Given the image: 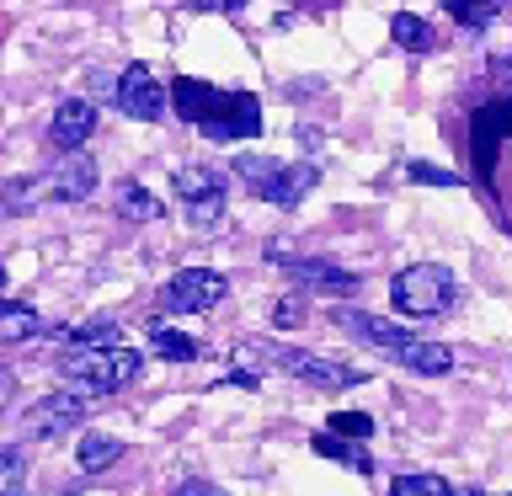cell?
Returning <instances> with one entry per match:
<instances>
[{"mask_svg":"<svg viewBox=\"0 0 512 496\" xmlns=\"http://www.w3.org/2000/svg\"><path fill=\"white\" fill-rule=\"evenodd\" d=\"M411 182H432V187H459V176L454 171H438V166H422V160H416V166L406 171Z\"/></svg>","mask_w":512,"mask_h":496,"instance_id":"obj_28","label":"cell"},{"mask_svg":"<svg viewBox=\"0 0 512 496\" xmlns=\"http://www.w3.org/2000/svg\"><path fill=\"white\" fill-rule=\"evenodd\" d=\"M235 176L256 192V198H267L278 208H294L304 192L315 187V166H283V160H272V155H240Z\"/></svg>","mask_w":512,"mask_h":496,"instance_id":"obj_4","label":"cell"},{"mask_svg":"<svg viewBox=\"0 0 512 496\" xmlns=\"http://www.w3.org/2000/svg\"><path fill=\"white\" fill-rule=\"evenodd\" d=\"M112 102H118V112H128L134 123H155L160 112H166V86H160L144 64H128V70L112 80Z\"/></svg>","mask_w":512,"mask_h":496,"instance_id":"obj_6","label":"cell"},{"mask_svg":"<svg viewBox=\"0 0 512 496\" xmlns=\"http://www.w3.org/2000/svg\"><path fill=\"white\" fill-rule=\"evenodd\" d=\"M390 32H395V43H400V48H411V54L432 48V27H427L416 11H395V16H390Z\"/></svg>","mask_w":512,"mask_h":496,"instance_id":"obj_18","label":"cell"},{"mask_svg":"<svg viewBox=\"0 0 512 496\" xmlns=\"http://www.w3.org/2000/svg\"><path fill=\"white\" fill-rule=\"evenodd\" d=\"M507 496H512V491H507Z\"/></svg>","mask_w":512,"mask_h":496,"instance_id":"obj_33","label":"cell"},{"mask_svg":"<svg viewBox=\"0 0 512 496\" xmlns=\"http://www.w3.org/2000/svg\"><path fill=\"white\" fill-rule=\"evenodd\" d=\"M11 395H16V374H6V368H0V411L11 406Z\"/></svg>","mask_w":512,"mask_h":496,"instance_id":"obj_30","label":"cell"},{"mask_svg":"<svg viewBox=\"0 0 512 496\" xmlns=\"http://www.w3.org/2000/svg\"><path fill=\"white\" fill-rule=\"evenodd\" d=\"M230 294V278L214 267H187V272H176V278L160 288V310H171V315H203V310H214V304Z\"/></svg>","mask_w":512,"mask_h":496,"instance_id":"obj_5","label":"cell"},{"mask_svg":"<svg viewBox=\"0 0 512 496\" xmlns=\"http://www.w3.org/2000/svg\"><path fill=\"white\" fill-rule=\"evenodd\" d=\"M0 294H6V267H0Z\"/></svg>","mask_w":512,"mask_h":496,"instance_id":"obj_32","label":"cell"},{"mask_svg":"<svg viewBox=\"0 0 512 496\" xmlns=\"http://www.w3.org/2000/svg\"><path fill=\"white\" fill-rule=\"evenodd\" d=\"M272 358H278L288 374L320 384V390H352V384H363L368 374L352 363H336V358H315V352H288V347H272Z\"/></svg>","mask_w":512,"mask_h":496,"instance_id":"obj_7","label":"cell"},{"mask_svg":"<svg viewBox=\"0 0 512 496\" xmlns=\"http://www.w3.org/2000/svg\"><path fill=\"white\" fill-rule=\"evenodd\" d=\"M171 496H224V491L214 486V480H182V486H176Z\"/></svg>","mask_w":512,"mask_h":496,"instance_id":"obj_29","label":"cell"},{"mask_svg":"<svg viewBox=\"0 0 512 496\" xmlns=\"http://www.w3.org/2000/svg\"><path fill=\"white\" fill-rule=\"evenodd\" d=\"M288 272H294L304 288H320V294H352V288H358L352 272L331 267V262H315V256H310V262H288Z\"/></svg>","mask_w":512,"mask_h":496,"instance_id":"obj_12","label":"cell"},{"mask_svg":"<svg viewBox=\"0 0 512 496\" xmlns=\"http://www.w3.org/2000/svg\"><path fill=\"white\" fill-rule=\"evenodd\" d=\"M43 198H54L48 176H16V182L0 187V208H6V214H27V208L43 203Z\"/></svg>","mask_w":512,"mask_h":496,"instance_id":"obj_15","label":"cell"},{"mask_svg":"<svg viewBox=\"0 0 512 496\" xmlns=\"http://www.w3.org/2000/svg\"><path fill=\"white\" fill-rule=\"evenodd\" d=\"M454 294H459L454 272H448V267H438V262L400 267V272H395V283H390V304H395L400 315H411V320L443 315L448 304H454Z\"/></svg>","mask_w":512,"mask_h":496,"instance_id":"obj_3","label":"cell"},{"mask_svg":"<svg viewBox=\"0 0 512 496\" xmlns=\"http://www.w3.org/2000/svg\"><path fill=\"white\" fill-rule=\"evenodd\" d=\"M331 432H336V438H368V432H374V416H363V411H336V416H331Z\"/></svg>","mask_w":512,"mask_h":496,"instance_id":"obj_24","label":"cell"},{"mask_svg":"<svg viewBox=\"0 0 512 496\" xmlns=\"http://www.w3.org/2000/svg\"><path fill=\"white\" fill-rule=\"evenodd\" d=\"M0 496H27V459L11 443H0Z\"/></svg>","mask_w":512,"mask_h":496,"instance_id":"obj_20","label":"cell"},{"mask_svg":"<svg viewBox=\"0 0 512 496\" xmlns=\"http://www.w3.org/2000/svg\"><path fill=\"white\" fill-rule=\"evenodd\" d=\"M75 347H102V342H118V326L112 320H91V326H75L70 331Z\"/></svg>","mask_w":512,"mask_h":496,"instance_id":"obj_25","label":"cell"},{"mask_svg":"<svg viewBox=\"0 0 512 496\" xmlns=\"http://www.w3.org/2000/svg\"><path fill=\"white\" fill-rule=\"evenodd\" d=\"M304 320V299L299 294H283L278 304H272V326H283V331H294Z\"/></svg>","mask_w":512,"mask_h":496,"instance_id":"obj_26","label":"cell"},{"mask_svg":"<svg viewBox=\"0 0 512 496\" xmlns=\"http://www.w3.org/2000/svg\"><path fill=\"white\" fill-rule=\"evenodd\" d=\"M219 219H224V192H208V198L187 203V224H192V230H214Z\"/></svg>","mask_w":512,"mask_h":496,"instance_id":"obj_22","label":"cell"},{"mask_svg":"<svg viewBox=\"0 0 512 496\" xmlns=\"http://www.w3.org/2000/svg\"><path fill=\"white\" fill-rule=\"evenodd\" d=\"M390 496H448V480L443 475H395Z\"/></svg>","mask_w":512,"mask_h":496,"instance_id":"obj_23","label":"cell"},{"mask_svg":"<svg viewBox=\"0 0 512 496\" xmlns=\"http://www.w3.org/2000/svg\"><path fill=\"white\" fill-rule=\"evenodd\" d=\"M118 214L134 219V224H150V219L166 214V208H160V198H155V192H144L139 182H123L118 187Z\"/></svg>","mask_w":512,"mask_h":496,"instance_id":"obj_16","label":"cell"},{"mask_svg":"<svg viewBox=\"0 0 512 496\" xmlns=\"http://www.w3.org/2000/svg\"><path fill=\"white\" fill-rule=\"evenodd\" d=\"M80 416H86V395L80 390H59V395H43L38 406L27 411V432L32 438H59V432H70Z\"/></svg>","mask_w":512,"mask_h":496,"instance_id":"obj_8","label":"cell"},{"mask_svg":"<svg viewBox=\"0 0 512 496\" xmlns=\"http://www.w3.org/2000/svg\"><path fill=\"white\" fill-rule=\"evenodd\" d=\"M118 459H123V443L107 438V432H86V438H80V448H75V464H80L86 475H102V470H112Z\"/></svg>","mask_w":512,"mask_h":496,"instance_id":"obj_13","label":"cell"},{"mask_svg":"<svg viewBox=\"0 0 512 496\" xmlns=\"http://www.w3.org/2000/svg\"><path fill=\"white\" fill-rule=\"evenodd\" d=\"M315 454H326V459H342V464H352V470H374L363 448H352L347 438H336V432H320V438H315Z\"/></svg>","mask_w":512,"mask_h":496,"instance_id":"obj_21","label":"cell"},{"mask_svg":"<svg viewBox=\"0 0 512 496\" xmlns=\"http://www.w3.org/2000/svg\"><path fill=\"white\" fill-rule=\"evenodd\" d=\"M454 16H459L464 27H486V22H491L486 0H454Z\"/></svg>","mask_w":512,"mask_h":496,"instance_id":"obj_27","label":"cell"},{"mask_svg":"<svg viewBox=\"0 0 512 496\" xmlns=\"http://www.w3.org/2000/svg\"><path fill=\"white\" fill-rule=\"evenodd\" d=\"M150 347H155L166 363H192V358H198V342H192V336H182V331H171V326H155V331H150Z\"/></svg>","mask_w":512,"mask_h":496,"instance_id":"obj_19","label":"cell"},{"mask_svg":"<svg viewBox=\"0 0 512 496\" xmlns=\"http://www.w3.org/2000/svg\"><path fill=\"white\" fill-rule=\"evenodd\" d=\"M448 496H480L475 486H448Z\"/></svg>","mask_w":512,"mask_h":496,"instance_id":"obj_31","label":"cell"},{"mask_svg":"<svg viewBox=\"0 0 512 496\" xmlns=\"http://www.w3.org/2000/svg\"><path fill=\"white\" fill-rule=\"evenodd\" d=\"M395 363H406L411 374H427V379H438L454 368V347H443V342H427V336H411L406 352H400Z\"/></svg>","mask_w":512,"mask_h":496,"instance_id":"obj_11","label":"cell"},{"mask_svg":"<svg viewBox=\"0 0 512 496\" xmlns=\"http://www.w3.org/2000/svg\"><path fill=\"white\" fill-rule=\"evenodd\" d=\"M96 182H102V171H96V160L91 155H64L54 171H48V187H54V198L59 203H80V198H91Z\"/></svg>","mask_w":512,"mask_h":496,"instance_id":"obj_10","label":"cell"},{"mask_svg":"<svg viewBox=\"0 0 512 496\" xmlns=\"http://www.w3.org/2000/svg\"><path fill=\"white\" fill-rule=\"evenodd\" d=\"M139 352L123 347V342H102V347H70L64 352V379L75 384L80 395H112L123 390V384L139 379Z\"/></svg>","mask_w":512,"mask_h":496,"instance_id":"obj_2","label":"cell"},{"mask_svg":"<svg viewBox=\"0 0 512 496\" xmlns=\"http://www.w3.org/2000/svg\"><path fill=\"white\" fill-rule=\"evenodd\" d=\"M171 192L182 203L208 198V192H224V171H214V166H176L171 171Z\"/></svg>","mask_w":512,"mask_h":496,"instance_id":"obj_14","label":"cell"},{"mask_svg":"<svg viewBox=\"0 0 512 496\" xmlns=\"http://www.w3.org/2000/svg\"><path fill=\"white\" fill-rule=\"evenodd\" d=\"M38 331H43V320L32 304H0V342H27Z\"/></svg>","mask_w":512,"mask_h":496,"instance_id":"obj_17","label":"cell"},{"mask_svg":"<svg viewBox=\"0 0 512 496\" xmlns=\"http://www.w3.org/2000/svg\"><path fill=\"white\" fill-rule=\"evenodd\" d=\"M176 112H182L187 123H198L208 139H251L256 128H262V107H256V96L246 91H208L198 80H182L176 86Z\"/></svg>","mask_w":512,"mask_h":496,"instance_id":"obj_1","label":"cell"},{"mask_svg":"<svg viewBox=\"0 0 512 496\" xmlns=\"http://www.w3.org/2000/svg\"><path fill=\"white\" fill-rule=\"evenodd\" d=\"M96 134V107L86 102V96H70V102H59V112H54V123H48V144L54 150H80Z\"/></svg>","mask_w":512,"mask_h":496,"instance_id":"obj_9","label":"cell"}]
</instances>
